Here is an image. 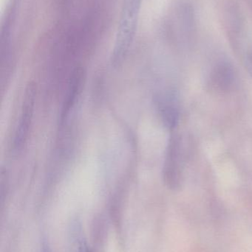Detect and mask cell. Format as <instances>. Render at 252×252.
I'll use <instances>...</instances> for the list:
<instances>
[{
  "label": "cell",
  "instance_id": "cell-1",
  "mask_svg": "<svg viewBox=\"0 0 252 252\" xmlns=\"http://www.w3.org/2000/svg\"><path fill=\"white\" fill-rule=\"evenodd\" d=\"M184 165L183 140L179 135H173L169 141L163 168L164 182L170 189L180 188L183 181Z\"/></svg>",
  "mask_w": 252,
  "mask_h": 252
},
{
  "label": "cell",
  "instance_id": "cell-2",
  "mask_svg": "<svg viewBox=\"0 0 252 252\" xmlns=\"http://www.w3.org/2000/svg\"><path fill=\"white\" fill-rule=\"evenodd\" d=\"M139 0H127L124 7V14L120 24L119 32L112 55V63L115 66L119 64L128 51L134 35L136 13Z\"/></svg>",
  "mask_w": 252,
  "mask_h": 252
},
{
  "label": "cell",
  "instance_id": "cell-3",
  "mask_svg": "<svg viewBox=\"0 0 252 252\" xmlns=\"http://www.w3.org/2000/svg\"><path fill=\"white\" fill-rule=\"evenodd\" d=\"M36 97V87L35 83L31 81L28 83L25 88L20 118L15 134L13 145L16 151H21L28 140L34 118Z\"/></svg>",
  "mask_w": 252,
  "mask_h": 252
},
{
  "label": "cell",
  "instance_id": "cell-4",
  "mask_svg": "<svg viewBox=\"0 0 252 252\" xmlns=\"http://www.w3.org/2000/svg\"><path fill=\"white\" fill-rule=\"evenodd\" d=\"M157 110L164 126L174 129L179 120V108L177 99L171 92L159 93L155 97Z\"/></svg>",
  "mask_w": 252,
  "mask_h": 252
},
{
  "label": "cell",
  "instance_id": "cell-5",
  "mask_svg": "<svg viewBox=\"0 0 252 252\" xmlns=\"http://www.w3.org/2000/svg\"><path fill=\"white\" fill-rule=\"evenodd\" d=\"M84 72L81 69H75L72 73L70 81L69 87H68L67 98L64 103L62 109L61 121L63 123L65 118L68 116L71 109L73 108L76 101L77 97L81 91V85H82L83 79H84Z\"/></svg>",
  "mask_w": 252,
  "mask_h": 252
},
{
  "label": "cell",
  "instance_id": "cell-6",
  "mask_svg": "<svg viewBox=\"0 0 252 252\" xmlns=\"http://www.w3.org/2000/svg\"><path fill=\"white\" fill-rule=\"evenodd\" d=\"M245 63L252 78V47L247 49L245 53Z\"/></svg>",
  "mask_w": 252,
  "mask_h": 252
},
{
  "label": "cell",
  "instance_id": "cell-7",
  "mask_svg": "<svg viewBox=\"0 0 252 252\" xmlns=\"http://www.w3.org/2000/svg\"><path fill=\"white\" fill-rule=\"evenodd\" d=\"M78 252H92L85 243L82 242L78 247Z\"/></svg>",
  "mask_w": 252,
  "mask_h": 252
},
{
  "label": "cell",
  "instance_id": "cell-8",
  "mask_svg": "<svg viewBox=\"0 0 252 252\" xmlns=\"http://www.w3.org/2000/svg\"><path fill=\"white\" fill-rule=\"evenodd\" d=\"M43 252H49V251H48V250H47V248H44V251H43Z\"/></svg>",
  "mask_w": 252,
  "mask_h": 252
}]
</instances>
